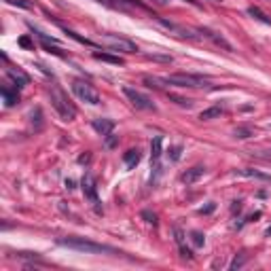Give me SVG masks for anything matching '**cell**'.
Here are the masks:
<instances>
[{
	"label": "cell",
	"mask_w": 271,
	"mask_h": 271,
	"mask_svg": "<svg viewBox=\"0 0 271 271\" xmlns=\"http://www.w3.org/2000/svg\"><path fill=\"white\" fill-rule=\"evenodd\" d=\"M49 98H51V106L55 108V113L60 115L62 121H74L76 119V106L70 102L68 93L64 91L60 85H51Z\"/></svg>",
	"instance_id": "obj_1"
},
{
	"label": "cell",
	"mask_w": 271,
	"mask_h": 271,
	"mask_svg": "<svg viewBox=\"0 0 271 271\" xmlns=\"http://www.w3.org/2000/svg\"><path fill=\"white\" fill-rule=\"evenodd\" d=\"M58 244L68 246V248L78 250V252H87V254H117V250L113 248V246L98 244V242L85 240V237H60Z\"/></svg>",
	"instance_id": "obj_2"
},
{
	"label": "cell",
	"mask_w": 271,
	"mask_h": 271,
	"mask_svg": "<svg viewBox=\"0 0 271 271\" xmlns=\"http://www.w3.org/2000/svg\"><path fill=\"white\" fill-rule=\"evenodd\" d=\"M163 83L172 87H180V89H203L210 87V81L202 74H187V72H176L163 78Z\"/></svg>",
	"instance_id": "obj_3"
},
{
	"label": "cell",
	"mask_w": 271,
	"mask_h": 271,
	"mask_svg": "<svg viewBox=\"0 0 271 271\" xmlns=\"http://www.w3.org/2000/svg\"><path fill=\"white\" fill-rule=\"evenodd\" d=\"M72 91H74V95L81 102H87V104H91V106H98L100 104L98 89H95L91 83L83 81V78H76V81H72Z\"/></svg>",
	"instance_id": "obj_4"
},
{
	"label": "cell",
	"mask_w": 271,
	"mask_h": 271,
	"mask_svg": "<svg viewBox=\"0 0 271 271\" xmlns=\"http://www.w3.org/2000/svg\"><path fill=\"white\" fill-rule=\"evenodd\" d=\"M100 43L106 45L110 51H121V53H136V51H138L136 43H132L130 38L117 36V34H102L100 36Z\"/></svg>",
	"instance_id": "obj_5"
},
{
	"label": "cell",
	"mask_w": 271,
	"mask_h": 271,
	"mask_svg": "<svg viewBox=\"0 0 271 271\" xmlns=\"http://www.w3.org/2000/svg\"><path fill=\"white\" fill-rule=\"evenodd\" d=\"M123 93H125V98L132 102V104L138 108V110H157V106H155V102L148 98L146 93H142V91H138V89H134V87H130V85H125L123 87Z\"/></svg>",
	"instance_id": "obj_6"
},
{
	"label": "cell",
	"mask_w": 271,
	"mask_h": 271,
	"mask_svg": "<svg viewBox=\"0 0 271 271\" xmlns=\"http://www.w3.org/2000/svg\"><path fill=\"white\" fill-rule=\"evenodd\" d=\"M81 189H83V195L95 205V212H102L100 210V199H98V182H95L93 174H85L83 180H81Z\"/></svg>",
	"instance_id": "obj_7"
},
{
	"label": "cell",
	"mask_w": 271,
	"mask_h": 271,
	"mask_svg": "<svg viewBox=\"0 0 271 271\" xmlns=\"http://www.w3.org/2000/svg\"><path fill=\"white\" fill-rule=\"evenodd\" d=\"M197 32H202V34L205 36V38H210V41L214 43V45H218V47H222V49H227V51H233V47H231V43H227L225 38H222L218 32H214V30H210V28H199Z\"/></svg>",
	"instance_id": "obj_8"
},
{
	"label": "cell",
	"mask_w": 271,
	"mask_h": 271,
	"mask_svg": "<svg viewBox=\"0 0 271 271\" xmlns=\"http://www.w3.org/2000/svg\"><path fill=\"white\" fill-rule=\"evenodd\" d=\"M91 127L100 136H108V134H113V130H115V121H113V119H102L100 117V119H93Z\"/></svg>",
	"instance_id": "obj_9"
},
{
	"label": "cell",
	"mask_w": 271,
	"mask_h": 271,
	"mask_svg": "<svg viewBox=\"0 0 271 271\" xmlns=\"http://www.w3.org/2000/svg\"><path fill=\"white\" fill-rule=\"evenodd\" d=\"M203 174H205V167L203 165H193L191 170H187L185 174H182L180 180L185 182V185H193V182H197L199 178L203 176Z\"/></svg>",
	"instance_id": "obj_10"
},
{
	"label": "cell",
	"mask_w": 271,
	"mask_h": 271,
	"mask_svg": "<svg viewBox=\"0 0 271 271\" xmlns=\"http://www.w3.org/2000/svg\"><path fill=\"white\" fill-rule=\"evenodd\" d=\"M157 21L161 23V26H165L167 30L176 32V34H178L180 38H195V34H193V32H191V30L182 28V26H178V23H174V21H167V19H163V17H157Z\"/></svg>",
	"instance_id": "obj_11"
},
{
	"label": "cell",
	"mask_w": 271,
	"mask_h": 271,
	"mask_svg": "<svg viewBox=\"0 0 271 271\" xmlns=\"http://www.w3.org/2000/svg\"><path fill=\"white\" fill-rule=\"evenodd\" d=\"M0 93H2V100H4V106H6V108H11V106H15V104L19 102L17 87H15V89H11L9 85H2V87H0Z\"/></svg>",
	"instance_id": "obj_12"
},
{
	"label": "cell",
	"mask_w": 271,
	"mask_h": 271,
	"mask_svg": "<svg viewBox=\"0 0 271 271\" xmlns=\"http://www.w3.org/2000/svg\"><path fill=\"white\" fill-rule=\"evenodd\" d=\"M140 159H142L140 148H130L127 153H123V163H125L127 170H134V167L140 163Z\"/></svg>",
	"instance_id": "obj_13"
},
{
	"label": "cell",
	"mask_w": 271,
	"mask_h": 271,
	"mask_svg": "<svg viewBox=\"0 0 271 271\" xmlns=\"http://www.w3.org/2000/svg\"><path fill=\"white\" fill-rule=\"evenodd\" d=\"M235 174H240V176H246V178H257V180L271 182V174H267V172H261V170H252V167H244V170H235Z\"/></svg>",
	"instance_id": "obj_14"
},
{
	"label": "cell",
	"mask_w": 271,
	"mask_h": 271,
	"mask_svg": "<svg viewBox=\"0 0 271 271\" xmlns=\"http://www.w3.org/2000/svg\"><path fill=\"white\" fill-rule=\"evenodd\" d=\"M6 76H9L11 81L15 83V87H17V89H21V87H26V85L30 83V78L23 74L21 70H15V68H9V70H6Z\"/></svg>",
	"instance_id": "obj_15"
},
{
	"label": "cell",
	"mask_w": 271,
	"mask_h": 271,
	"mask_svg": "<svg viewBox=\"0 0 271 271\" xmlns=\"http://www.w3.org/2000/svg\"><path fill=\"white\" fill-rule=\"evenodd\" d=\"M174 235H176V244H178V248H180V252H182V257L185 259H193V252H191V248L185 244V233L176 227L174 229Z\"/></svg>",
	"instance_id": "obj_16"
},
{
	"label": "cell",
	"mask_w": 271,
	"mask_h": 271,
	"mask_svg": "<svg viewBox=\"0 0 271 271\" xmlns=\"http://www.w3.org/2000/svg\"><path fill=\"white\" fill-rule=\"evenodd\" d=\"M93 58L100 60V62H106V64H115V66H123V58H119V55H110V53H100V51H95Z\"/></svg>",
	"instance_id": "obj_17"
},
{
	"label": "cell",
	"mask_w": 271,
	"mask_h": 271,
	"mask_svg": "<svg viewBox=\"0 0 271 271\" xmlns=\"http://www.w3.org/2000/svg\"><path fill=\"white\" fill-rule=\"evenodd\" d=\"M248 15H250V17H254V19L263 21V23H267V26H271V17H269V15L263 13V11L259 9V6H248Z\"/></svg>",
	"instance_id": "obj_18"
},
{
	"label": "cell",
	"mask_w": 271,
	"mask_h": 271,
	"mask_svg": "<svg viewBox=\"0 0 271 271\" xmlns=\"http://www.w3.org/2000/svg\"><path fill=\"white\" fill-rule=\"evenodd\" d=\"M220 115H222V108H220V106H212V108L202 110L199 119H202V121H210V119H216V117H220Z\"/></svg>",
	"instance_id": "obj_19"
},
{
	"label": "cell",
	"mask_w": 271,
	"mask_h": 271,
	"mask_svg": "<svg viewBox=\"0 0 271 271\" xmlns=\"http://www.w3.org/2000/svg\"><path fill=\"white\" fill-rule=\"evenodd\" d=\"M150 157H153V161L161 157V136H155L153 142H150Z\"/></svg>",
	"instance_id": "obj_20"
},
{
	"label": "cell",
	"mask_w": 271,
	"mask_h": 271,
	"mask_svg": "<svg viewBox=\"0 0 271 271\" xmlns=\"http://www.w3.org/2000/svg\"><path fill=\"white\" fill-rule=\"evenodd\" d=\"M167 157H170V161H180V157H182V146H180V144L172 146L170 153H167Z\"/></svg>",
	"instance_id": "obj_21"
},
{
	"label": "cell",
	"mask_w": 271,
	"mask_h": 271,
	"mask_svg": "<svg viewBox=\"0 0 271 271\" xmlns=\"http://www.w3.org/2000/svg\"><path fill=\"white\" fill-rule=\"evenodd\" d=\"M191 242H193L195 246H203L205 244V235L199 233V231H193V233H191Z\"/></svg>",
	"instance_id": "obj_22"
},
{
	"label": "cell",
	"mask_w": 271,
	"mask_h": 271,
	"mask_svg": "<svg viewBox=\"0 0 271 271\" xmlns=\"http://www.w3.org/2000/svg\"><path fill=\"white\" fill-rule=\"evenodd\" d=\"M4 2H9L13 6H19V9H32V2L30 0H4Z\"/></svg>",
	"instance_id": "obj_23"
},
{
	"label": "cell",
	"mask_w": 271,
	"mask_h": 271,
	"mask_svg": "<svg viewBox=\"0 0 271 271\" xmlns=\"http://www.w3.org/2000/svg\"><path fill=\"white\" fill-rule=\"evenodd\" d=\"M250 136H252V130H250V127H237V130H235V138H250Z\"/></svg>",
	"instance_id": "obj_24"
},
{
	"label": "cell",
	"mask_w": 271,
	"mask_h": 271,
	"mask_svg": "<svg viewBox=\"0 0 271 271\" xmlns=\"http://www.w3.org/2000/svg\"><path fill=\"white\" fill-rule=\"evenodd\" d=\"M66 34H68L70 38H74V41H76V43H81V45H93L91 41H87V38H83V36H78V34H76V32H72V30H66Z\"/></svg>",
	"instance_id": "obj_25"
},
{
	"label": "cell",
	"mask_w": 271,
	"mask_h": 271,
	"mask_svg": "<svg viewBox=\"0 0 271 271\" xmlns=\"http://www.w3.org/2000/svg\"><path fill=\"white\" fill-rule=\"evenodd\" d=\"M104 138H106V142H104V146H106V148H115V146H117L119 136H115V134H108V136H104Z\"/></svg>",
	"instance_id": "obj_26"
},
{
	"label": "cell",
	"mask_w": 271,
	"mask_h": 271,
	"mask_svg": "<svg viewBox=\"0 0 271 271\" xmlns=\"http://www.w3.org/2000/svg\"><path fill=\"white\" fill-rule=\"evenodd\" d=\"M148 60H155V62H165V64H172V58L170 55H159V53H150V55H146Z\"/></svg>",
	"instance_id": "obj_27"
},
{
	"label": "cell",
	"mask_w": 271,
	"mask_h": 271,
	"mask_svg": "<svg viewBox=\"0 0 271 271\" xmlns=\"http://www.w3.org/2000/svg\"><path fill=\"white\" fill-rule=\"evenodd\" d=\"M142 218H146V222H150V225H157V214H153L150 210L142 212Z\"/></svg>",
	"instance_id": "obj_28"
},
{
	"label": "cell",
	"mask_w": 271,
	"mask_h": 271,
	"mask_svg": "<svg viewBox=\"0 0 271 271\" xmlns=\"http://www.w3.org/2000/svg\"><path fill=\"white\" fill-rule=\"evenodd\" d=\"M170 100H174V102H176V104H180V106H187V108H191V104H193V102H191V100L178 98V95H170Z\"/></svg>",
	"instance_id": "obj_29"
},
{
	"label": "cell",
	"mask_w": 271,
	"mask_h": 271,
	"mask_svg": "<svg viewBox=\"0 0 271 271\" xmlns=\"http://www.w3.org/2000/svg\"><path fill=\"white\" fill-rule=\"evenodd\" d=\"M214 210H216V203H208L205 208H199V214H212Z\"/></svg>",
	"instance_id": "obj_30"
},
{
	"label": "cell",
	"mask_w": 271,
	"mask_h": 271,
	"mask_svg": "<svg viewBox=\"0 0 271 271\" xmlns=\"http://www.w3.org/2000/svg\"><path fill=\"white\" fill-rule=\"evenodd\" d=\"M19 45H21V47H26V49H30V47H32V43H30V38H28V36H21V38H19Z\"/></svg>",
	"instance_id": "obj_31"
},
{
	"label": "cell",
	"mask_w": 271,
	"mask_h": 271,
	"mask_svg": "<svg viewBox=\"0 0 271 271\" xmlns=\"http://www.w3.org/2000/svg\"><path fill=\"white\" fill-rule=\"evenodd\" d=\"M244 261H246L244 257H242V259H235L233 263H231V269H237V267H242V265H244Z\"/></svg>",
	"instance_id": "obj_32"
},
{
	"label": "cell",
	"mask_w": 271,
	"mask_h": 271,
	"mask_svg": "<svg viewBox=\"0 0 271 271\" xmlns=\"http://www.w3.org/2000/svg\"><path fill=\"white\" fill-rule=\"evenodd\" d=\"M150 2L157 4V6H167V4L172 2V0H150Z\"/></svg>",
	"instance_id": "obj_33"
},
{
	"label": "cell",
	"mask_w": 271,
	"mask_h": 271,
	"mask_svg": "<svg viewBox=\"0 0 271 271\" xmlns=\"http://www.w3.org/2000/svg\"><path fill=\"white\" fill-rule=\"evenodd\" d=\"M231 210H242V202H233V205H231Z\"/></svg>",
	"instance_id": "obj_34"
},
{
	"label": "cell",
	"mask_w": 271,
	"mask_h": 271,
	"mask_svg": "<svg viewBox=\"0 0 271 271\" xmlns=\"http://www.w3.org/2000/svg\"><path fill=\"white\" fill-rule=\"evenodd\" d=\"M66 189H68V191H72V189H74V180H70V178H68V180H66Z\"/></svg>",
	"instance_id": "obj_35"
},
{
	"label": "cell",
	"mask_w": 271,
	"mask_h": 271,
	"mask_svg": "<svg viewBox=\"0 0 271 271\" xmlns=\"http://www.w3.org/2000/svg\"><path fill=\"white\" fill-rule=\"evenodd\" d=\"M85 161H89V155H81V157H78V163H85Z\"/></svg>",
	"instance_id": "obj_36"
},
{
	"label": "cell",
	"mask_w": 271,
	"mask_h": 271,
	"mask_svg": "<svg viewBox=\"0 0 271 271\" xmlns=\"http://www.w3.org/2000/svg\"><path fill=\"white\" fill-rule=\"evenodd\" d=\"M267 235H271V227H269V229H267Z\"/></svg>",
	"instance_id": "obj_37"
},
{
	"label": "cell",
	"mask_w": 271,
	"mask_h": 271,
	"mask_svg": "<svg viewBox=\"0 0 271 271\" xmlns=\"http://www.w3.org/2000/svg\"><path fill=\"white\" fill-rule=\"evenodd\" d=\"M214 2H218V0H214Z\"/></svg>",
	"instance_id": "obj_38"
}]
</instances>
